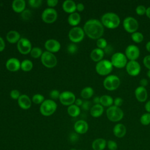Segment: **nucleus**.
<instances>
[{"label": "nucleus", "instance_id": "nucleus-1", "mask_svg": "<svg viewBox=\"0 0 150 150\" xmlns=\"http://www.w3.org/2000/svg\"><path fill=\"white\" fill-rule=\"evenodd\" d=\"M83 30L84 33L90 39H98L103 36L104 28L100 21L97 19H91L85 23Z\"/></svg>", "mask_w": 150, "mask_h": 150}, {"label": "nucleus", "instance_id": "nucleus-2", "mask_svg": "<svg viewBox=\"0 0 150 150\" xmlns=\"http://www.w3.org/2000/svg\"><path fill=\"white\" fill-rule=\"evenodd\" d=\"M103 25L109 29H115L120 23V18L118 15L114 12H107L103 15L101 18Z\"/></svg>", "mask_w": 150, "mask_h": 150}, {"label": "nucleus", "instance_id": "nucleus-3", "mask_svg": "<svg viewBox=\"0 0 150 150\" xmlns=\"http://www.w3.org/2000/svg\"><path fill=\"white\" fill-rule=\"evenodd\" d=\"M107 118L112 122H118L121 120L124 117L123 111L118 107L111 105L106 110Z\"/></svg>", "mask_w": 150, "mask_h": 150}, {"label": "nucleus", "instance_id": "nucleus-4", "mask_svg": "<svg viewBox=\"0 0 150 150\" xmlns=\"http://www.w3.org/2000/svg\"><path fill=\"white\" fill-rule=\"evenodd\" d=\"M57 104L50 99L45 100L40 105V112L44 116H50L56 110Z\"/></svg>", "mask_w": 150, "mask_h": 150}, {"label": "nucleus", "instance_id": "nucleus-5", "mask_svg": "<svg viewBox=\"0 0 150 150\" xmlns=\"http://www.w3.org/2000/svg\"><path fill=\"white\" fill-rule=\"evenodd\" d=\"M113 66L111 62L107 59H103L97 62L96 66L97 73L101 76H106L110 74L112 70Z\"/></svg>", "mask_w": 150, "mask_h": 150}, {"label": "nucleus", "instance_id": "nucleus-6", "mask_svg": "<svg viewBox=\"0 0 150 150\" xmlns=\"http://www.w3.org/2000/svg\"><path fill=\"white\" fill-rule=\"evenodd\" d=\"M120 84V79L115 75L111 74L107 76L103 81L104 88L108 91H114L117 89Z\"/></svg>", "mask_w": 150, "mask_h": 150}, {"label": "nucleus", "instance_id": "nucleus-7", "mask_svg": "<svg viewBox=\"0 0 150 150\" xmlns=\"http://www.w3.org/2000/svg\"><path fill=\"white\" fill-rule=\"evenodd\" d=\"M110 62L113 66L118 69L125 67L128 63L126 56L121 52H116L114 53L111 57Z\"/></svg>", "mask_w": 150, "mask_h": 150}, {"label": "nucleus", "instance_id": "nucleus-8", "mask_svg": "<svg viewBox=\"0 0 150 150\" xmlns=\"http://www.w3.org/2000/svg\"><path fill=\"white\" fill-rule=\"evenodd\" d=\"M41 62L43 66L47 68H53L57 64V59L56 56L49 52H43L41 56Z\"/></svg>", "mask_w": 150, "mask_h": 150}, {"label": "nucleus", "instance_id": "nucleus-9", "mask_svg": "<svg viewBox=\"0 0 150 150\" xmlns=\"http://www.w3.org/2000/svg\"><path fill=\"white\" fill-rule=\"evenodd\" d=\"M83 29L80 27H74L71 29L69 32V38L73 43L80 42L84 37Z\"/></svg>", "mask_w": 150, "mask_h": 150}, {"label": "nucleus", "instance_id": "nucleus-10", "mask_svg": "<svg viewBox=\"0 0 150 150\" xmlns=\"http://www.w3.org/2000/svg\"><path fill=\"white\" fill-rule=\"evenodd\" d=\"M139 26L137 20L132 16L126 17L123 21V27L128 33H134L137 32Z\"/></svg>", "mask_w": 150, "mask_h": 150}, {"label": "nucleus", "instance_id": "nucleus-11", "mask_svg": "<svg viewBox=\"0 0 150 150\" xmlns=\"http://www.w3.org/2000/svg\"><path fill=\"white\" fill-rule=\"evenodd\" d=\"M57 18V13L55 9L48 8L45 9L42 13V19L46 23H53Z\"/></svg>", "mask_w": 150, "mask_h": 150}, {"label": "nucleus", "instance_id": "nucleus-12", "mask_svg": "<svg viewBox=\"0 0 150 150\" xmlns=\"http://www.w3.org/2000/svg\"><path fill=\"white\" fill-rule=\"evenodd\" d=\"M59 100L62 104L70 106L75 102L76 97L73 93L69 91H65L60 93Z\"/></svg>", "mask_w": 150, "mask_h": 150}, {"label": "nucleus", "instance_id": "nucleus-13", "mask_svg": "<svg viewBox=\"0 0 150 150\" xmlns=\"http://www.w3.org/2000/svg\"><path fill=\"white\" fill-rule=\"evenodd\" d=\"M17 48L18 51L22 54H27L30 53L32 50V44L29 40L22 38L17 43Z\"/></svg>", "mask_w": 150, "mask_h": 150}, {"label": "nucleus", "instance_id": "nucleus-14", "mask_svg": "<svg viewBox=\"0 0 150 150\" xmlns=\"http://www.w3.org/2000/svg\"><path fill=\"white\" fill-rule=\"evenodd\" d=\"M125 55L129 60H136L140 55L139 49L136 45H129L125 49Z\"/></svg>", "mask_w": 150, "mask_h": 150}, {"label": "nucleus", "instance_id": "nucleus-15", "mask_svg": "<svg viewBox=\"0 0 150 150\" xmlns=\"http://www.w3.org/2000/svg\"><path fill=\"white\" fill-rule=\"evenodd\" d=\"M125 67L127 73L131 76H136L141 71V66L136 60H129Z\"/></svg>", "mask_w": 150, "mask_h": 150}, {"label": "nucleus", "instance_id": "nucleus-16", "mask_svg": "<svg viewBox=\"0 0 150 150\" xmlns=\"http://www.w3.org/2000/svg\"><path fill=\"white\" fill-rule=\"evenodd\" d=\"M45 47L47 52L50 53H56L60 49V43L55 39H49L46 41Z\"/></svg>", "mask_w": 150, "mask_h": 150}, {"label": "nucleus", "instance_id": "nucleus-17", "mask_svg": "<svg viewBox=\"0 0 150 150\" xmlns=\"http://www.w3.org/2000/svg\"><path fill=\"white\" fill-rule=\"evenodd\" d=\"M74 129L77 134H84L86 133L88 129L87 122L83 120H78L74 125Z\"/></svg>", "mask_w": 150, "mask_h": 150}, {"label": "nucleus", "instance_id": "nucleus-18", "mask_svg": "<svg viewBox=\"0 0 150 150\" xmlns=\"http://www.w3.org/2000/svg\"><path fill=\"white\" fill-rule=\"evenodd\" d=\"M6 67L10 71H16L21 68V62L16 58H11L6 62Z\"/></svg>", "mask_w": 150, "mask_h": 150}, {"label": "nucleus", "instance_id": "nucleus-19", "mask_svg": "<svg viewBox=\"0 0 150 150\" xmlns=\"http://www.w3.org/2000/svg\"><path fill=\"white\" fill-rule=\"evenodd\" d=\"M135 96L137 100L139 102H144L148 97V92L145 87L139 86L135 90Z\"/></svg>", "mask_w": 150, "mask_h": 150}, {"label": "nucleus", "instance_id": "nucleus-20", "mask_svg": "<svg viewBox=\"0 0 150 150\" xmlns=\"http://www.w3.org/2000/svg\"><path fill=\"white\" fill-rule=\"evenodd\" d=\"M112 132L116 137L121 138L125 135L127 133V128L124 124L118 123L114 127Z\"/></svg>", "mask_w": 150, "mask_h": 150}, {"label": "nucleus", "instance_id": "nucleus-21", "mask_svg": "<svg viewBox=\"0 0 150 150\" xmlns=\"http://www.w3.org/2000/svg\"><path fill=\"white\" fill-rule=\"evenodd\" d=\"M19 107L23 110H28L30 108L32 103L30 98L26 94H21L18 100Z\"/></svg>", "mask_w": 150, "mask_h": 150}, {"label": "nucleus", "instance_id": "nucleus-22", "mask_svg": "<svg viewBox=\"0 0 150 150\" xmlns=\"http://www.w3.org/2000/svg\"><path fill=\"white\" fill-rule=\"evenodd\" d=\"M26 2L24 0H14L12 4V9L16 13H22L25 10Z\"/></svg>", "mask_w": 150, "mask_h": 150}, {"label": "nucleus", "instance_id": "nucleus-23", "mask_svg": "<svg viewBox=\"0 0 150 150\" xmlns=\"http://www.w3.org/2000/svg\"><path fill=\"white\" fill-rule=\"evenodd\" d=\"M104 56V50L98 47L94 49L90 53L91 59L94 62H98L101 60H103Z\"/></svg>", "mask_w": 150, "mask_h": 150}, {"label": "nucleus", "instance_id": "nucleus-24", "mask_svg": "<svg viewBox=\"0 0 150 150\" xmlns=\"http://www.w3.org/2000/svg\"><path fill=\"white\" fill-rule=\"evenodd\" d=\"M62 8L64 12L71 14L76 10V4L71 0H66L63 3Z\"/></svg>", "mask_w": 150, "mask_h": 150}, {"label": "nucleus", "instance_id": "nucleus-25", "mask_svg": "<svg viewBox=\"0 0 150 150\" xmlns=\"http://www.w3.org/2000/svg\"><path fill=\"white\" fill-rule=\"evenodd\" d=\"M91 146L93 150H104L107 146V141L102 138H97L93 141Z\"/></svg>", "mask_w": 150, "mask_h": 150}, {"label": "nucleus", "instance_id": "nucleus-26", "mask_svg": "<svg viewBox=\"0 0 150 150\" xmlns=\"http://www.w3.org/2000/svg\"><path fill=\"white\" fill-rule=\"evenodd\" d=\"M6 40L10 43H18L21 39L20 34L16 30H11L7 33L6 36Z\"/></svg>", "mask_w": 150, "mask_h": 150}, {"label": "nucleus", "instance_id": "nucleus-27", "mask_svg": "<svg viewBox=\"0 0 150 150\" xmlns=\"http://www.w3.org/2000/svg\"><path fill=\"white\" fill-rule=\"evenodd\" d=\"M104 112L103 106L100 104H94L90 108V114L92 117L97 118L100 117Z\"/></svg>", "mask_w": 150, "mask_h": 150}, {"label": "nucleus", "instance_id": "nucleus-28", "mask_svg": "<svg viewBox=\"0 0 150 150\" xmlns=\"http://www.w3.org/2000/svg\"><path fill=\"white\" fill-rule=\"evenodd\" d=\"M81 21V17L80 15L77 13V12H74L69 15L67 21L68 23L71 25V26H77L79 23Z\"/></svg>", "mask_w": 150, "mask_h": 150}, {"label": "nucleus", "instance_id": "nucleus-29", "mask_svg": "<svg viewBox=\"0 0 150 150\" xmlns=\"http://www.w3.org/2000/svg\"><path fill=\"white\" fill-rule=\"evenodd\" d=\"M114 100L112 97L108 95H103L100 97V104L104 107H110L112 105Z\"/></svg>", "mask_w": 150, "mask_h": 150}, {"label": "nucleus", "instance_id": "nucleus-30", "mask_svg": "<svg viewBox=\"0 0 150 150\" xmlns=\"http://www.w3.org/2000/svg\"><path fill=\"white\" fill-rule=\"evenodd\" d=\"M67 112L70 116L72 117H76L80 114V109L79 107L76 104H72L68 107Z\"/></svg>", "mask_w": 150, "mask_h": 150}, {"label": "nucleus", "instance_id": "nucleus-31", "mask_svg": "<svg viewBox=\"0 0 150 150\" xmlns=\"http://www.w3.org/2000/svg\"><path fill=\"white\" fill-rule=\"evenodd\" d=\"M94 94V90L91 87H84L80 93V96L84 99H88L91 98Z\"/></svg>", "mask_w": 150, "mask_h": 150}, {"label": "nucleus", "instance_id": "nucleus-32", "mask_svg": "<svg viewBox=\"0 0 150 150\" xmlns=\"http://www.w3.org/2000/svg\"><path fill=\"white\" fill-rule=\"evenodd\" d=\"M33 68V63L29 59L23 60L21 63V69L23 71H29Z\"/></svg>", "mask_w": 150, "mask_h": 150}, {"label": "nucleus", "instance_id": "nucleus-33", "mask_svg": "<svg viewBox=\"0 0 150 150\" xmlns=\"http://www.w3.org/2000/svg\"><path fill=\"white\" fill-rule=\"evenodd\" d=\"M131 39L135 43H139L142 42L144 39V35L139 32H135L131 34Z\"/></svg>", "mask_w": 150, "mask_h": 150}, {"label": "nucleus", "instance_id": "nucleus-34", "mask_svg": "<svg viewBox=\"0 0 150 150\" xmlns=\"http://www.w3.org/2000/svg\"><path fill=\"white\" fill-rule=\"evenodd\" d=\"M43 54L42 50L41 49H40L38 47H35L32 49L30 51V55L33 58H39L41 57L42 55Z\"/></svg>", "mask_w": 150, "mask_h": 150}, {"label": "nucleus", "instance_id": "nucleus-35", "mask_svg": "<svg viewBox=\"0 0 150 150\" xmlns=\"http://www.w3.org/2000/svg\"><path fill=\"white\" fill-rule=\"evenodd\" d=\"M140 122L144 125H148L150 124V113L143 114L140 117Z\"/></svg>", "mask_w": 150, "mask_h": 150}, {"label": "nucleus", "instance_id": "nucleus-36", "mask_svg": "<svg viewBox=\"0 0 150 150\" xmlns=\"http://www.w3.org/2000/svg\"><path fill=\"white\" fill-rule=\"evenodd\" d=\"M44 101V96L40 94H36L32 97V101L36 104H42Z\"/></svg>", "mask_w": 150, "mask_h": 150}, {"label": "nucleus", "instance_id": "nucleus-37", "mask_svg": "<svg viewBox=\"0 0 150 150\" xmlns=\"http://www.w3.org/2000/svg\"><path fill=\"white\" fill-rule=\"evenodd\" d=\"M96 45L98 47V48L104 49L107 46V42L105 39L100 38L98 39H97L96 42Z\"/></svg>", "mask_w": 150, "mask_h": 150}, {"label": "nucleus", "instance_id": "nucleus-38", "mask_svg": "<svg viewBox=\"0 0 150 150\" xmlns=\"http://www.w3.org/2000/svg\"><path fill=\"white\" fill-rule=\"evenodd\" d=\"M146 8L143 5H139L137 6L135 9V11L138 15H144L146 13Z\"/></svg>", "mask_w": 150, "mask_h": 150}, {"label": "nucleus", "instance_id": "nucleus-39", "mask_svg": "<svg viewBox=\"0 0 150 150\" xmlns=\"http://www.w3.org/2000/svg\"><path fill=\"white\" fill-rule=\"evenodd\" d=\"M107 146L109 150H117L118 147L117 142L113 140H108L107 142Z\"/></svg>", "mask_w": 150, "mask_h": 150}, {"label": "nucleus", "instance_id": "nucleus-40", "mask_svg": "<svg viewBox=\"0 0 150 150\" xmlns=\"http://www.w3.org/2000/svg\"><path fill=\"white\" fill-rule=\"evenodd\" d=\"M28 3H29V5L32 8H38L42 5V0H29L28 1Z\"/></svg>", "mask_w": 150, "mask_h": 150}, {"label": "nucleus", "instance_id": "nucleus-41", "mask_svg": "<svg viewBox=\"0 0 150 150\" xmlns=\"http://www.w3.org/2000/svg\"><path fill=\"white\" fill-rule=\"evenodd\" d=\"M67 52L70 54H74L75 53L77 50V47L74 43H71L69 45V46L67 47Z\"/></svg>", "mask_w": 150, "mask_h": 150}, {"label": "nucleus", "instance_id": "nucleus-42", "mask_svg": "<svg viewBox=\"0 0 150 150\" xmlns=\"http://www.w3.org/2000/svg\"><path fill=\"white\" fill-rule=\"evenodd\" d=\"M11 97L13 100H18L19 97L21 96L20 93L17 90H13L10 93Z\"/></svg>", "mask_w": 150, "mask_h": 150}, {"label": "nucleus", "instance_id": "nucleus-43", "mask_svg": "<svg viewBox=\"0 0 150 150\" xmlns=\"http://www.w3.org/2000/svg\"><path fill=\"white\" fill-rule=\"evenodd\" d=\"M21 16L25 20L29 19L30 18V16H31V12H30V11H29L28 9L24 10L22 12V13H21Z\"/></svg>", "mask_w": 150, "mask_h": 150}, {"label": "nucleus", "instance_id": "nucleus-44", "mask_svg": "<svg viewBox=\"0 0 150 150\" xmlns=\"http://www.w3.org/2000/svg\"><path fill=\"white\" fill-rule=\"evenodd\" d=\"M143 63L148 70H150V55H146L144 57Z\"/></svg>", "mask_w": 150, "mask_h": 150}, {"label": "nucleus", "instance_id": "nucleus-45", "mask_svg": "<svg viewBox=\"0 0 150 150\" xmlns=\"http://www.w3.org/2000/svg\"><path fill=\"white\" fill-rule=\"evenodd\" d=\"M60 93H59V91L57 90H53L52 91H50L49 95H50V97L52 98V99H54V100H56L58 98H59V96H60Z\"/></svg>", "mask_w": 150, "mask_h": 150}, {"label": "nucleus", "instance_id": "nucleus-46", "mask_svg": "<svg viewBox=\"0 0 150 150\" xmlns=\"http://www.w3.org/2000/svg\"><path fill=\"white\" fill-rule=\"evenodd\" d=\"M122 104H123V99L121 97H117L115 98V99L114 100V104L117 107H120L122 105Z\"/></svg>", "mask_w": 150, "mask_h": 150}, {"label": "nucleus", "instance_id": "nucleus-47", "mask_svg": "<svg viewBox=\"0 0 150 150\" xmlns=\"http://www.w3.org/2000/svg\"><path fill=\"white\" fill-rule=\"evenodd\" d=\"M70 140L71 142H76L78 139H79V136L77 134V133H71L70 135Z\"/></svg>", "mask_w": 150, "mask_h": 150}, {"label": "nucleus", "instance_id": "nucleus-48", "mask_svg": "<svg viewBox=\"0 0 150 150\" xmlns=\"http://www.w3.org/2000/svg\"><path fill=\"white\" fill-rule=\"evenodd\" d=\"M90 105H91V103L90 101H83L82 105H81V107H82V108L84 110H89L90 107Z\"/></svg>", "mask_w": 150, "mask_h": 150}, {"label": "nucleus", "instance_id": "nucleus-49", "mask_svg": "<svg viewBox=\"0 0 150 150\" xmlns=\"http://www.w3.org/2000/svg\"><path fill=\"white\" fill-rule=\"evenodd\" d=\"M58 3L57 0H47V4L50 7H54L56 6V5Z\"/></svg>", "mask_w": 150, "mask_h": 150}, {"label": "nucleus", "instance_id": "nucleus-50", "mask_svg": "<svg viewBox=\"0 0 150 150\" xmlns=\"http://www.w3.org/2000/svg\"><path fill=\"white\" fill-rule=\"evenodd\" d=\"M84 9V6L82 3H79L76 4V10L79 12H82Z\"/></svg>", "mask_w": 150, "mask_h": 150}, {"label": "nucleus", "instance_id": "nucleus-51", "mask_svg": "<svg viewBox=\"0 0 150 150\" xmlns=\"http://www.w3.org/2000/svg\"><path fill=\"white\" fill-rule=\"evenodd\" d=\"M5 47V43L4 39L0 36V52L3 51Z\"/></svg>", "mask_w": 150, "mask_h": 150}, {"label": "nucleus", "instance_id": "nucleus-52", "mask_svg": "<svg viewBox=\"0 0 150 150\" xmlns=\"http://www.w3.org/2000/svg\"><path fill=\"white\" fill-rule=\"evenodd\" d=\"M139 83H140V84H141V86L145 87H146V86L148 85V81L147 79H145V78H143V79H142L140 80Z\"/></svg>", "mask_w": 150, "mask_h": 150}, {"label": "nucleus", "instance_id": "nucleus-53", "mask_svg": "<svg viewBox=\"0 0 150 150\" xmlns=\"http://www.w3.org/2000/svg\"><path fill=\"white\" fill-rule=\"evenodd\" d=\"M145 110L148 112L150 113V100H149L148 101H147L145 103Z\"/></svg>", "mask_w": 150, "mask_h": 150}, {"label": "nucleus", "instance_id": "nucleus-54", "mask_svg": "<svg viewBox=\"0 0 150 150\" xmlns=\"http://www.w3.org/2000/svg\"><path fill=\"white\" fill-rule=\"evenodd\" d=\"M74 103H75V104H76V105H77L78 107H79V106H80V105H82L83 101H82L81 99H80V98H77V99H76Z\"/></svg>", "mask_w": 150, "mask_h": 150}, {"label": "nucleus", "instance_id": "nucleus-55", "mask_svg": "<svg viewBox=\"0 0 150 150\" xmlns=\"http://www.w3.org/2000/svg\"><path fill=\"white\" fill-rule=\"evenodd\" d=\"M93 103L95 104H100V97H95L94 98H93Z\"/></svg>", "mask_w": 150, "mask_h": 150}, {"label": "nucleus", "instance_id": "nucleus-56", "mask_svg": "<svg viewBox=\"0 0 150 150\" xmlns=\"http://www.w3.org/2000/svg\"><path fill=\"white\" fill-rule=\"evenodd\" d=\"M146 16L150 19V6L146 8Z\"/></svg>", "mask_w": 150, "mask_h": 150}, {"label": "nucleus", "instance_id": "nucleus-57", "mask_svg": "<svg viewBox=\"0 0 150 150\" xmlns=\"http://www.w3.org/2000/svg\"><path fill=\"white\" fill-rule=\"evenodd\" d=\"M146 50L150 52V41H148L146 44Z\"/></svg>", "mask_w": 150, "mask_h": 150}, {"label": "nucleus", "instance_id": "nucleus-58", "mask_svg": "<svg viewBox=\"0 0 150 150\" xmlns=\"http://www.w3.org/2000/svg\"><path fill=\"white\" fill-rule=\"evenodd\" d=\"M146 75H147V76L150 79V70H148V71H147V73H146Z\"/></svg>", "mask_w": 150, "mask_h": 150}, {"label": "nucleus", "instance_id": "nucleus-59", "mask_svg": "<svg viewBox=\"0 0 150 150\" xmlns=\"http://www.w3.org/2000/svg\"><path fill=\"white\" fill-rule=\"evenodd\" d=\"M70 150H77V149H71Z\"/></svg>", "mask_w": 150, "mask_h": 150}, {"label": "nucleus", "instance_id": "nucleus-60", "mask_svg": "<svg viewBox=\"0 0 150 150\" xmlns=\"http://www.w3.org/2000/svg\"><path fill=\"white\" fill-rule=\"evenodd\" d=\"M79 150H81V149H79Z\"/></svg>", "mask_w": 150, "mask_h": 150}]
</instances>
